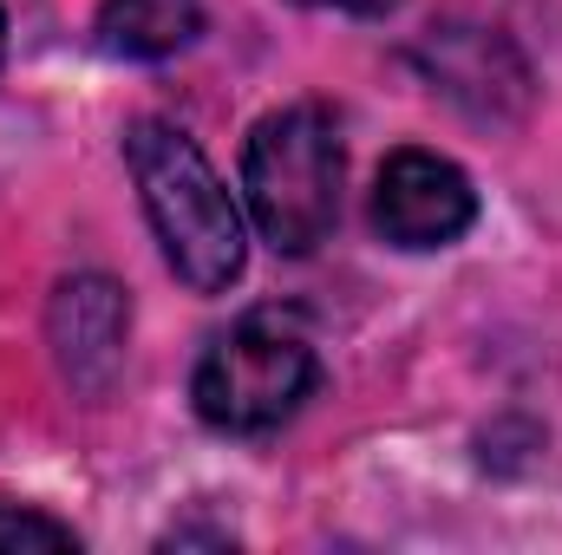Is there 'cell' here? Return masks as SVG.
I'll return each mask as SVG.
<instances>
[{
	"instance_id": "52a82bcc",
	"label": "cell",
	"mask_w": 562,
	"mask_h": 555,
	"mask_svg": "<svg viewBox=\"0 0 562 555\" xmlns=\"http://www.w3.org/2000/svg\"><path fill=\"white\" fill-rule=\"evenodd\" d=\"M203 0H105L92 33L112 59H170L196 39Z\"/></svg>"
},
{
	"instance_id": "7a4b0ae2",
	"label": "cell",
	"mask_w": 562,
	"mask_h": 555,
	"mask_svg": "<svg viewBox=\"0 0 562 555\" xmlns=\"http://www.w3.org/2000/svg\"><path fill=\"white\" fill-rule=\"evenodd\" d=\"M243 190L256 209V229L281 256H307L327 242L340 216V138L321 105L269 112L243 150Z\"/></svg>"
},
{
	"instance_id": "9c48e42d",
	"label": "cell",
	"mask_w": 562,
	"mask_h": 555,
	"mask_svg": "<svg viewBox=\"0 0 562 555\" xmlns=\"http://www.w3.org/2000/svg\"><path fill=\"white\" fill-rule=\"evenodd\" d=\"M327 7H340V13H367V20H373V13H393L400 0H327Z\"/></svg>"
},
{
	"instance_id": "6da1fadb",
	"label": "cell",
	"mask_w": 562,
	"mask_h": 555,
	"mask_svg": "<svg viewBox=\"0 0 562 555\" xmlns=\"http://www.w3.org/2000/svg\"><path fill=\"white\" fill-rule=\"evenodd\" d=\"M125 157L138 177L144 216L170 256V269L190 281L196 294H216L243 275V216L223 190V177L210 170V157L196 150V138H183L164 118H138L125 132Z\"/></svg>"
},
{
	"instance_id": "3957f363",
	"label": "cell",
	"mask_w": 562,
	"mask_h": 555,
	"mask_svg": "<svg viewBox=\"0 0 562 555\" xmlns=\"http://www.w3.org/2000/svg\"><path fill=\"white\" fill-rule=\"evenodd\" d=\"M314 380L321 366H314L307 333L281 314H249L203 353L190 399L216 431H276L281 418L301 412Z\"/></svg>"
},
{
	"instance_id": "8992f818",
	"label": "cell",
	"mask_w": 562,
	"mask_h": 555,
	"mask_svg": "<svg viewBox=\"0 0 562 555\" xmlns=\"http://www.w3.org/2000/svg\"><path fill=\"white\" fill-rule=\"evenodd\" d=\"M419 59H425V72L438 79V92H451L477 118H510L530 99V72H524V59L497 33L445 26V33H431L419 46Z\"/></svg>"
},
{
	"instance_id": "30bf717a",
	"label": "cell",
	"mask_w": 562,
	"mask_h": 555,
	"mask_svg": "<svg viewBox=\"0 0 562 555\" xmlns=\"http://www.w3.org/2000/svg\"><path fill=\"white\" fill-rule=\"evenodd\" d=\"M0 46H7V13H0Z\"/></svg>"
},
{
	"instance_id": "ba28073f",
	"label": "cell",
	"mask_w": 562,
	"mask_h": 555,
	"mask_svg": "<svg viewBox=\"0 0 562 555\" xmlns=\"http://www.w3.org/2000/svg\"><path fill=\"white\" fill-rule=\"evenodd\" d=\"M0 550H79V536L40 510H0Z\"/></svg>"
},
{
	"instance_id": "277c9868",
	"label": "cell",
	"mask_w": 562,
	"mask_h": 555,
	"mask_svg": "<svg viewBox=\"0 0 562 555\" xmlns=\"http://www.w3.org/2000/svg\"><path fill=\"white\" fill-rule=\"evenodd\" d=\"M477 190L438 150H393L373 183V229L393 249H445L471 229Z\"/></svg>"
},
{
	"instance_id": "5b68a950",
	"label": "cell",
	"mask_w": 562,
	"mask_h": 555,
	"mask_svg": "<svg viewBox=\"0 0 562 555\" xmlns=\"http://www.w3.org/2000/svg\"><path fill=\"white\" fill-rule=\"evenodd\" d=\"M125 333H132V307H125V287L105 275H72L53 294V347H59V366L79 393H105L125 366Z\"/></svg>"
}]
</instances>
